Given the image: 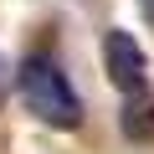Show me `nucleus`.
Instances as JSON below:
<instances>
[{
	"label": "nucleus",
	"mask_w": 154,
	"mask_h": 154,
	"mask_svg": "<svg viewBox=\"0 0 154 154\" xmlns=\"http://www.w3.org/2000/svg\"><path fill=\"white\" fill-rule=\"evenodd\" d=\"M103 72H108V82L118 88V98L149 88V57H144V46H139L123 26L103 31Z\"/></svg>",
	"instance_id": "obj_2"
},
{
	"label": "nucleus",
	"mask_w": 154,
	"mask_h": 154,
	"mask_svg": "<svg viewBox=\"0 0 154 154\" xmlns=\"http://www.w3.org/2000/svg\"><path fill=\"white\" fill-rule=\"evenodd\" d=\"M118 128H123V139H128V144H149V139H154V88H144V93H128V98H123Z\"/></svg>",
	"instance_id": "obj_3"
},
{
	"label": "nucleus",
	"mask_w": 154,
	"mask_h": 154,
	"mask_svg": "<svg viewBox=\"0 0 154 154\" xmlns=\"http://www.w3.org/2000/svg\"><path fill=\"white\" fill-rule=\"evenodd\" d=\"M16 93H21V103H26V113L36 118V123H46V128H77L82 123V93L72 88V77H67V67L57 62V57H46V51H31V57H21V67H16Z\"/></svg>",
	"instance_id": "obj_1"
},
{
	"label": "nucleus",
	"mask_w": 154,
	"mask_h": 154,
	"mask_svg": "<svg viewBox=\"0 0 154 154\" xmlns=\"http://www.w3.org/2000/svg\"><path fill=\"white\" fill-rule=\"evenodd\" d=\"M139 11H144V21L154 26V0H139Z\"/></svg>",
	"instance_id": "obj_5"
},
{
	"label": "nucleus",
	"mask_w": 154,
	"mask_h": 154,
	"mask_svg": "<svg viewBox=\"0 0 154 154\" xmlns=\"http://www.w3.org/2000/svg\"><path fill=\"white\" fill-rule=\"evenodd\" d=\"M5 88H11V72H5V57H0V103H5Z\"/></svg>",
	"instance_id": "obj_4"
}]
</instances>
